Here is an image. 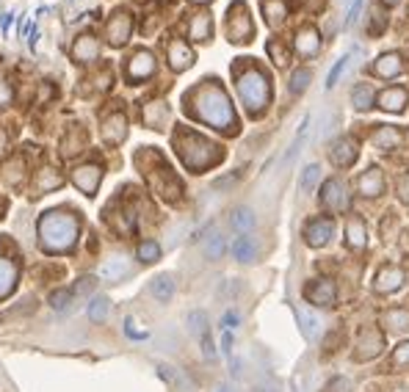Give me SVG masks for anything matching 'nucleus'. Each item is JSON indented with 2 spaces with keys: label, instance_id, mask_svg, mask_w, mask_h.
<instances>
[{
  "label": "nucleus",
  "instance_id": "2f4dec72",
  "mask_svg": "<svg viewBox=\"0 0 409 392\" xmlns=\"http://www.w3.org/2000/svg\"><path fill=\"white\" fill-rule=\"evenodd\" d=\"M313 75H310V69H302V72H296L293 75V80H290V91L293 94H302L304 89H307V80H310Z\"/></svg>",
  "mask_w": 409,
  "mask_h": 392
},
{
  "label": "nucleus",
  "instance_id": "9d476101",
  "mask_svg": "<svg viewBox=\"0 0 409 392\" xmlns=\"http://www.w3.org/2000/svg\"><path fill=\"white\" fill-rule=\"evenodd\" d=\"M357 161V144L351 139H340L332 147V163L335 166H351Z\"/></svg>",
  "mask_w": 409,
  "mask_h": 392
},
{
  "label": "nucleus",
  "instance_id": "72a5a7b5",
  "mask_svg": "<svg viewBox=\"0 0 409 392\" xmlns=\"http://www.w3.org/2000/svg\"><path fill=\"white\" fill-rule=\"evenodd\" d=\"M346 66H349V55H346V58H340V61H338V66H335V69L329 72V80H327V86H329V89H332V86L338 83V78H340V75L346 72Z\"/></svg>",
  "mask_w": 409,
  "mask_h": 392
},
{
  "label": "nucleus",
  "instance_id": "a878e982",
  "mask_svg": "<svg viewBox=\"0 0 409 392\" xmlns=\"http://www.w3.org/2000/svg\"><path fill=\"white\" fill-rule=\"evenodd\" d=\"M371 103H374L371 86H357V89H354V108L365 111V108H371Z\"/></svg>",
  "mask_w": 409,
  "mask_h": 392
},
{
  "label": "nucleus",
  "instance_id": "aec40b11",
  "mask_svg": "<svg viewBox=\"0 0 409 392\" xmlns=\"http://www.w3.org/2000/svg\"><path fill=\"white\" fill-rule=\"evenodd\" d=\"M14 276H17L14 265H11L8 260H0V299L11 293V287H14Z\"/></svg>",
  "mask_w": 409,
  "mask_h": 392
},
{
  "label": "nucleus",
  "instance_id": "c85d7f7f",
  "mask_svg": "<svg viewBox=\"0 0 409 392\" xmlns=\"http://www.w3.org/2000/svg\"><path fill=\"white\" fill-rule=\"evenodd\" d=\"M318 175H321V169H318V166H307V169H304V175H302V180H299V188H302V191H310V188L315 186Z\"/></svg>",
  "mask_w": 409,
  "mask_h": 392
},
{
  "label": "nucleus",
  "instance_id": "6ab92c4d",
  "mask_svg": "<svg viewBox=\"0 0 409 392\" xmlns=\"http://www.w3.org/2000/svg\"><path fill=\"white\" fill-rule=\"evenodd\" d=\"M232 254H235V260H241V262H252V260H254V243H252V238H235Z\"/></svg>",
  "mask_w": 409,
  "mask_h": 392
},
{
  "label": "nucleus",
  "instance_id": "393cba45",
  "mask_svg": "<svg viewBox=\"0 0 409 392\" xmlns=\"http://www.w3.org/2000/svg\"><path fill=\"white\" fill-rule=\"evenodd\" d=\"M153 66H155L153 58H150L147 53H141V55L136 58V64H130V75H133V78H144V75L153 72Z\"/></svg>",
  "mask_w": 409,
  "mask_h": 392
},
{
  "label": "nucleus",
  "instance_id": "1a4fd4ad",
  "mask_svg": "<svg viewBox=\"0 0 409 392\" xmlns=\"http://www.w3.org/2000/svg\"><path fill=\"white\" fill-rule=\"evenodd\" d=\"M371 141H374L376 150H399L401 141H404V136L396 127H376V133L371 136Z\"/></svg>",
  "mask_w": 409,
  "mask_h": 392
},
{
  "label": "nucleus",
  "instance_id": "f03ea898",
  "mask_svg": "<svg viewBox=\"0 0 409 392\" xmlns=\"http://www.w3.org/2000/svg\"><path fill=\"white\" fill-rule=\"evenodd\" d=\"M238 91H241V97H243V103L249 105L252 114H260L266 108V103H268V83H266V78L260 72L243 75L238 80Z\"/></svg>",
  "mask_w": 409,
  "mask_h": 392
},
{
  "label": "nucleus",
  "instance_id": "f3484780",
  "mask_svg": "<svg viewBox=\"0 0 409 392\" xmlns=\"http://www.w3.org/2000/svg\"><path fill=\"white\" fill-rule=\"evenodd\" d=\"M296 44H299V53H302V55H315L321 42H318V33H315L313 28H304V30L299 33V42H296Z\"/></svg>",
  "mask_w": 409,
  "mask_h": 392
},
{
  "label": "nucleus",
  "instance_id": "c03bdc74",
  "mask_svg": "<svg viewBox=\"0 0 409 392\" xmlns=\"http://www.w3.org/2000/svg\"><path fill=\"white\" fill-rule=\"evenodd\" d=\"M385 3H388V6H396V3H399V0H385Z\"/></svg>",
  "mask_w": 409,
  "mask_h": 392
},
{
  "label": "nucleus",
  "instance_id": "a211bd4d",
  "mask_svg": "<svg viewBox=\"0 0 409 392\" xmlns=\"http://www.w3.org/2000/svg\"><path fill=\"white\" fill-rule=\"evenodd\" d=\"M365 240H368L365 224H363L360 218L349 221V246H351V249H363V246H365Z\"/></svg>",
  "mask_w": 409,
  "mask_h": 392
},
{
  "label": "nucleus",
  "instance_id": "423d86ee",
  "mask_svg": "<svg viewBox=\"0 0 409 392\" xmlns=\"http://www.w3.org/2000/svg\"><path fill=\"white\" fill-rule=\"evenodd\" d=\"M335 285L329 282V279H318V282H313L310 287H307V299L313 301V304H321V307H332L335 304Z\"/></svg>",
  "mask_w": 409,
  "mask_h": 392
},
{
  "label": "nucleus",
  "instance_id": "c756f323",
  "mask_svg": "<svg viewBox=\"0 0 409 392\" xmlns=\"http://www.w3.org/2000/svg\"><path fill=\"white\" fill-rule=\"evenodd\" d=\"M97 180H100V175H97V172H94L92 177L86 175V169H80V172L75 175V183H78L83 191H94V188H97Z\"/></svg>",
  "mask_w": 409,
  "mask_h": 392
},
{
  "label": "nucleus",
  "instance_id": "79ce46f5",
  "mask_svg": "<svg viewBox=\"0 0 409 392\" xmlns=\"http://www.w3.org/2000/svg\"><path fill=\"white\" fill-rule=\"evenodd\" d=\"M254 392H277V387H271V384H257Z\"/></svg>",
  "mask_w": 409,
  "mask_h": 392
},
{
  "label": "nucleus",
  "instance_id": "c9c22d12",
  "mask_svg": "<svg viewBox=\"0 0 409 392\" xmlns=\"http://www.w3.org/2000/svg\"><path fill=\"white\" fill-rule=\"evenodd\" d=\"M393 365H409V343H401L399 348H396V354H393Z\"/></svg>",
  "mask_w": 409,
  "mask_h": 392
},
{
  "label": "nucleus",
  "instance_id": "dca6fc26",
  "mask_svg": "<svg viewBox=\"0 0 409 392\" xmlns=\"http://www.w3.org/2000/svg\"><path fill=\"white\" fill-rule=\"evenodd\" d=\"M385 326L390 329V332H407L409 329V310H390V312H385Z\"/></svg>",
  "mask_w": 409,
  "mask_h": 392
},
{
  "label": "nucleus",
  "instance_id": "4468645a",
  "mask_svg": "<svg viewBox=\"0 0 409 392\" xmlns=\"http://www.w3.org/2000/svg\"><path fill=\"white\" fill-rule=\"evenodd\" d=\"M100 274H103V279H108V282H119V279H125V276L130 274V265H128V260L114 257V260H108V262L100 268Z\"/></svg>",
  "mask_w": 409,
  "mask_h": 392
},
{
  "label": "nucleus",
  "instance_id": "b1692460",
  "mask_svg": "<svg viewBox=\"0 0 409 392\" xmlns=\"http://www.w3.org/2000/svg\"><path fill=\"white\" fill-rule=\"evenodd\" d=\"M191 61H194V55L183 44H175L172 47V64H175V69H186V66H191Z\"/></svg>",
  "mask_w": 409,
  "mask_h": 392
},
{
  "label": "nucleus",
  "instance_id": "2eb2a0df",
  "mask_svg": "<svg viewBox=\"0 0 409 392\" xmlns=\"http://www.w3.org/2000/svg\"><path fill=\"white\" fill-rule=\"evenodd\" d=\"M153 296L158 299V301H172V296H175V282H172V276L169 274H164V276H158V279H153Z\"/></svg>",
  "mask_w": 409,
  "mask_h": 392
},
{
  "label": "nucleus",
  "instance_id": "cd10ccee",
  "mask_svg": "<svg viewBox=\"0 0 409 392\" xmlns=\"http://www.w3.org/2000/svg\"><path fill=\"white\" fill-rule=\"evenodd\" d=\"M189 323H191V332H194L197 337H204V335H207V315H204V312L194 310V312L189 315Z\"/></svg>",
  "mask_w": 409,
  "mask_h": 392
},
{
  "label": "nucleus",
  "instance_id": "6e6552de",
  "mask_svg": "<svg viewBox=\"0 0 409 392\" xmlns=\"http://www.w3.org/2000/svg\"><path fill=\"white\" fill-rule=\"evenodd\" d=\"M404 282H407V276H404L401 268H382L379 276H376V290L379 293H396Z\"/></svg>",
  "mask_w": 409,
  "mask_h": 392
},
{
  "label": "nucleus",
  "instance_id": "5701e85b",
  "mask_svg": "<svg viewBox=\"0 0 409 392\" xmlns=\"http://www.w3.org/2000/svg\"><path fill=\"white\" fill-rule=\"evenodd\" d=\"M204 254H207V260H221V254H224V238H221L218 232H213V235L207 238Z\"/></svg>",
  "mask_w": 409,
  "mask_h": 392
},
{
  "label": "nucleus",
  "instance_id": "473e14b6",
  "mask_svg": "<svg viewBox=\"0 0 409 392\" xmlns=\"http://www.w3.org/2000/svg\"><path fill=\"white\" fill-rule=\"evenodd\" d=\"M161 254V249H158V243H141V249H139V257H141V262H153L155 257Z\"/></svg>",
  "mask_w": 409,
  "mask_h": 392
},
{
  "label": "nucleus",
  "instance_id": "ddd939ff",
  "mask_svg": "<svg viewBox=\"0 0 409 392\" xmlns=\"http://www.w3.org/2000/svg\"><path fill=\"white\" fill-rule=\"evenodd\" d=\"M360 191L365 196H379L385 191V177L379 169H368L363 177H360Z\"/></svg>",
  "mask_w": 409,
  "mask_h": 392
},
{
  "label": "nucleus",
  "instance_id": "20e7f679",
  "mask_svg": "<svg viewBox=\"0 0 409 392\" xmlns=\"http://www.w3.org/2000/svg\"><path fill=\"white\" fill-rule=\"evenodd\" d=\"M382 348H385L382 335H379V332H374V329H365V332L360 335L357 359H374V357H379V354H382Z\"/></svg>",
  "mask_w": 409,
  "mask_h": 392
},
{
  "label": "nucleus",
  "instance_id": "0eeeda50",
  "mask_svg": "<svg viewBox=\"0 0 409 392\" xmlns=\"http://www.w3.org/2000/svg\"><path fill=\"white\" fill-rule=\"evenodd\" d=\"M324 204L329 207V210H335V213H340V210H349V196H346V188L338 183V180H329L327 186H324Z\"/></svg>",
  "mask_w": 409,
  "mask_h": 392
},
{
  "label": "nucleus",
  "instance_id": "e433bc0d",
  "mask_svg": "<svg viewBox=\"0 0 409 392\" xmlns=\"http://www.w3.org/2000/svg\"><path fill=\"white\" fill-rule=\"evenodd\" d=\"M327 392H351V382H349V379H335V382L327 387Z\"/></svg>",
  "mask_w": 409,
  "mask_h": 392
},
{
  "label": "nucleus",
  "instance_id": "4c0bfd02",
  "mask_svg": "<svg viewBox=\"0 0 409 392\" xmlns=\"http://www.w3.org/2000/svg\"><path fill=\"white\" fill-rule=\"evenodd\" d=\"M92 290H94V279H92V276H83V279L75 285V293H80V296H83V293H92Z\"/></svg>",
  "mask_w": 409,
  "mask_h": 392
},
{
  "label": "nucleus",
  "instance_id": "f8f14e48",
  "mask_svg": "<svg viewBox=\"0 0 409 392\" xmlns=\"http://www.w3.org/2000/svg\"><path fill=\"white\" fill-rule=\"evenodd\" d=\"M407 89H388L382 97H379V105L385 111H393V114H401L404 105H407Z\"/></svg>",
  "mask_w": 409,
  "mask_h": 392
},
{
  "label": "nucleus",
  "instance_id": "412c9836",
  "mask_svg": "<svg viewBox=\"0 0 409 392\" xmlns=\"http://www.w3.org/2000/svg\"><path fill=\"white\" fill-rule=\"evenodd\" d=\"M232 226H235L238 232H249V229L254 226V213H252L249 207H238V210L232 213Z\"/></svg>",
  "mask_w": 409,
  "mask_h": 392
},
{
  "label": "nucleus",
  "instance_id": "9b49d317",
  "mask_svg": "<svg viewBox=\"0 0 409 392\" xmlns=\"http://www.w3.org/2000/svg\"><path fill=\"white\" fill-rule=\"evenodd\" d=\"M374 72H376L379 78H396V75H401V72H404L401 55H399V53H388V55H382V58L376 61Z\"/></svg>",
  "mask_w": 409,
  "mask_h": 392
},
{
  "label": "nucleus",
  "instance_id": "ea45409f",
  "mask_svg": "<svg viewBox=\"0 0 409 392\" xmlns=\"http://www.w3.org/2000/svg\"><path fill=\"white\" fill-rule=\"evenodd\" d=\"M399 196H401V202L409 204V177H401V183H399Z\"/></svg>",
  "mask_w": 409,
  "mask_h": 392
},
{
  "label": "nucleus",
  "instance_id": "39448f33",
  "mask_svg": "<svg viewBox=\"0 0 409 392\" xmlns=\"http://www.w3.org/2000/svg\"><path fill=\"white\" fill-rule=\"evenodd\" d=\"M332 232H335V224H332L329 218H318V221H313V224L307 226L304 238H307L310 246H327L329 238H332Z\"/></svg>",
  "mask_w": 409,
  "mask_h": 392
},
{
  "label": "nucleus",
  "instance_id": "58836bf2",
  "mask_svg": "<svg viewBox=\"0 0 409 392\" xmlns=\"http://www.w3.org/2000/svg\"><path fill=\"white\" fill-rule=\"evenodd\" d=\"M202 354H204V357H207V359H213V357H216V348H213V340H210L207 335H204V337H202Z\"/></svg>",
  "mask_w": 409,
  "mask_h": 392
},
{
  "label": "nucleus",
  "instance_id": "bb28decb",
  "mask_svg": "<svg viewBox=\"0 0 409 392\" xmlns=\"http://www.w3.org/2000/svg\"><path fill=\"white\" fill-rule=\"evenodd\" d=\"M50 304H53V310H58V312H69V310H72V293L58 290V293L50 296Z\"/></svg>",
  "mask_w": 409,
  "mask_h": 392
},
{
  "label": "nucleus",
  "instance_id": "7c9ffc66",
  "mask_svg": "<svg viewBox=\"0 0 409 392\" xmlns=\"http://www.w3.org/2000/svg\"><path fill=\"white\" fill-rule=\"evenodd\" d=\"M108 307H111V304H108L105 299H94V301L89 304V318H92V321H103L105 312H108Z\"/></svg>",
  "mask_w": 409,
  "mask_h": 392
},
{
  "label": "nucleus",
  "instance_id": "f257e3e1",
  "mask_svg": "<svg viewBox=\"0 0 409 392\" xmlns=\"http://www.w3.org/2000/svg\"><path fill=\"white\" fill-rule=\"evenodd\" d=\"M78 238V224L72 215L64 213H47L42 218V246H47L50 251H61L69 249Z\"/></svg>",
  "mask_w": 409,
  "mask_h": 392
},
{
  "label": "nucleus",
  "instance_id": "a19ab883",
  "mask_svg": "<svg viewBox=\"0 0 409 392\" xmlns=\"http://www.w3.org/2000/svg\"><path fill=\"white\" fill-rule=\"evenodd\" d=\"M0 103H8V89H6V83H0Z\"/></svg>",
  "mask_w": 409,
  "mask_h": 392
},
{
  "label": "nucleus",
  "instance_id": "f704fd0d",
  "mask_svg": "<svg viewBox=\"0 0 409 392\" xmlns=\"http://www.w3.org/2000/svg\"><path fill=\"white\" fill-rule=\"evenodd\" d=\"M238 321H241V315H238L235 310H227V312H224V318H221V326H224V332H235Z\"/></svg>",
  "mask_w": 409,
  "mask_h": 392
},
{
  "label": "nucleus",
  "instance_id": "37998d69",
  "mask_svg": "<svg viewBox=\"0 0 409 392\" xmlns=\"http://www.w3.org/2000/svg\"><path fill=\"white\" fill-rule=\"evenodd\" d=\"M213 392H235L232 387H227V384H218V387H213Z\"/></svg>",
  "mask_w": 409,
  "mask_h": 392
},
{
  "label": "nucleus",
  "instance_id": "4be33fe9",
  "mask_svg": "<svg viewBox=\"0 0 409 392\" xmlns=\"http://www.w3.org/2000/svg\"><path fill=\"white\" fill-rule=\"evenodd\" d=\"M296 318H299V323H302V332H304V337H315L318 318H315L313 312H307V310H296Z\"/></svg>",
  "mask_w": 409,
  "mask_h": 392
},
{
  "label": "nucleus",
  "instance_id": "7ed1b4c3",
  "mask_svg": "<svg viewBox=\"0 0 409 392\" xmlns=\"http://www.w3.org/2000/svg\"><path fill=\"white\" fill-rule=\"evenodd\" d=\"M202 119H207L210 125H218V127H224V125H229V122H232V116H229V105H227L224 94L213 91V94H207V97H204Z\"/></svg>",
  "mask_w": 409,
  "mask_h": 392
}]
</instances>
